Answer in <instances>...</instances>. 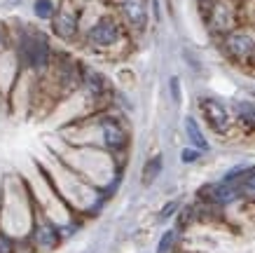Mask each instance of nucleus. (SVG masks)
<instances>
[{
  "label": "nucleus",
  "instance_id": "obj_1",
  "mask_svg": "<svg viewBox=\"0 0 255 253\" xmlns=\"http://www.w3.org/2000/svg\"><path fill=\"white\" fill-rule=\"evenodd\" d=\"M21 56L31 68H35V70L45 68L47 59H49V45H47V40L42 35H35V33H26L21 40Z\"/></svg>",
  "mask_w": 255,
  "mask_h": 253
},
{
  "label": "nucleus",
  "instance_id": "obj_2",
  "mask_svg": "<svg viewBox=\"0 0 255 253\" xmlns=\"http://www.w3.org/2000/svg\"><path fill=\"white\" fill-rule=\"evenodd\" d=\"M87 40L94 47H113L120 40V26H117V21L113 16H101L99 21L89 28Z\"/></svg>",
  "mask_w": 255,
  "mask_h": 253
},
{
  "label": "nucleus",
  "instance_id": "obj_3",
  "mask_svg": "<svg viewBox=\"0 0 255 253\" xmlns=\"http://www.w3.org/2000/svg\"><path fill=\"white\" fill-rule=\"evenodd\" d=\"M225 52L232 59H251L255 52V33L230 31L225 35Z\"/></svg>",
  "mask_w": 255,
  "mask_h": 253
},
{
  "label": "nucleus",
  "instance_id": "obj_4",
  "mask_svg": "<svg viewBox=\"0 0 255 253\" xmlns=\"http://www.w3.org/2000/svg\"><path fill=\"white\" fill-rule=\"evenodd\" d=\"M199 108L204 117H206V122L213 131L218 134H225V131L230 129V113H227V108L216 99H201L199 101Z\"/></svg>",
  "mask_w": 255,
  "mask_h": 253
},
{
  "label": "nucleus",
  "instance_id": "obj_5",
  "mask_svg": "<svg viewBox=\"0 0 255 253\" xmlns=\"http://www.w3.org/2000/svg\"><path fill=\"white\" fill-rule=\"evenodd\" d=\"M206 19H209L213 31L227 35V33L232 31V23H234V7L227 2V0H216Z\"/></svg>",
  "mask_w": 255,
  "mask_h": 253
},
{
  "label": "nucleus",
  "instance_id": "obj_6",
  "mask_svg": "<svg viewBox=\"0 0 255 253\" xmlns=\"http://www.w3.org/2000/svg\"><path fill=\"white\" fill-rule=\"evenodd\" d=\"M122 14H124V19L129 21L131 28L143 31V28H145V23H147L145 0H124L122 2Z\"/></svg>",
  "mask_w": 255,
  "mask_h": 253
},
{
  "label": "nucleus",
  "instance_id": "obj_7",
  "mask_svg": "<svg viewBox=\"0 0 255 253\" xmlns=\"http://www.w3.org/2000/svg\"><path fill=\"white\" fill-rule=\"evenodd\" d=\"M204 195H206L211 202H216V204H230V202H234L241 195V188H237L234 183H225L223 181V183H218V185L204 188Z\"/></svg>",
  "mask_w": 255,
  "mask_h": 253
},
{
  "label": "nucleus",
  "instance_id": "obj_8",
  "mask_svg": "<svg viewBox=\"0 0 255 253\" xmlns=\"http://www.w3.org/2000/svg\"><path fill=\"white\" fill-rule=\"evenodd\" d=\"M127 129L117 120H103V141L106 146L117 150V148H124L127 146Z\"/></svg>",
  "mask_w": 255,
  "mask_h": 253
},
{
  "label": "nucleus",
  "instance_id": "obj_9",
  "mask_svg": "<svg viewBox=\"0 0 255 253\" xmlns=\"http://www.w3.org/2000/svg\"><path fill=\"white\" fill-rule=\"evenodd\" d=\"M54 31L66 40H70L75 35V31H78V16H75L73 9H68V7L59 9V14L54 19Z\"/></svg>",
  "mask_w": 255,
  "mask_h": 253
},
{
  "label": "nucleus",
  "instance_id": "obj_10",
  "mask_svg": "<svg viewBox=\"0 0 255 253\" xmlns=\"http://www.w3.org/2000/svg\"><path fill=\"white\" fill-rule=\"evenodd\" d=\"M185 134L187 138H190V146L197 148V150H209V141H206V136H204V131H201V127L197 124V120L194 117H185Z\"/></svg>",
  "mask_w": 255,
  "mask_h": 253
},
{
  "label": "nucleus",
  "instance_id": "obj_11",
  "mask_svg": "<svg viewBox=\"0 0 255 253\" xmlns=\"http://www.w3.org/2000/svg\"><path fill=\"white\" fill-rule=\"evenodd\" d=\"M159 171H162V157L157 155V157H152V160L145 164V169H143V185L152 183V181L159 176Z\"/></svg>",
  "mask_w": 255,
  "mask_h": 253
},
{
  "label": "nucleus",
  "instance_id": "obj_12",
  "mask_svg": "<svg viewBox=\"0 0 255 253\" xmlns=\"http://www.w3.org/2000/svg\"><path fill=\"white\" fill-rule=\"evenodd\" d=\"M85 87L92 94L99 96V94L103 92V77H101L96 70H85Z\"/></svg>",
  "mask_w": 255,
  "mask_h": 253
},
{
  "label": "nucleus",
  "instance_id": "obj_13",
  "mask_svg": "<svg viewBox=\"0 0 255 253\" xmlns=\"http://www.w3.org/2000/svg\"><path fill=\"white\" fill-rule=\"evenodd\" d=\"M38 244L47 246V249H52V246L56 244L54 228H49V225H40V228H38Z\"/></svg>",
  "mask_w": 255,
  "mask_h": 253
},
{
  "label": "nucleus",
  "instance_id": "obj_14",
  "mask_svg": "<svg viewBox=\"0 0 255 253\" xmlns=\"http://www.w3.org/2000/svg\"><path fill=\"white\" fill-rule=\"evenodd\" d=\"M35 14H38L40 19L54 16V2H52V0H35Z\"/></svg>",
  "mask_w": 255,
  "mask_h": 253
},
{
  "label": "nucleus",
  "instance_id": "obj_15",
  "mask_svg": "<svg viewBox=\"0 0 255 253\" xmlns=\"http://www.w3.org/2000/svg\"><path fill=\"white\" fill-rule=\"evenodd\" d=\"M239 188L246 195H251V197H255V167L253 169H248V174L244 176V181L239 183Z\"/></svg>",
  "mask_w": 255,
  "mask_h": 253
},
{
  "label": "nucleus",
  "instance_id": "obj_16",
  "mask_svg": "<svg viewBox=\"0 0 255 253\" xmlns=\"http://www.w3.org/2000/svg\"><path fill=\"white\" fill-rule=\"evenodd\" d=\"M173 242H176V232L173 230L164 232L162 239H159V244H157V253H169L171 246H173Z\"/></svg>",
  "mask_w": 255,
  "mask_h": 253
},
{
  "label": "nucleus",
  "instance_id": "obj_17",
  "mask_svg": "<svg viewBox=\"0 0 255 253\" xmlns=\"http://www.w3.org/2000/svg\"><path fill=\"white\" fill-rule=\"evenodd\" d=\"M239 113L244 115V120H255V106L253 103H239Z\"/></svg>",
  "mask_w": 255,
  "mask_h": 253
},
{
  "label": "nucleus",
  "instance_id": "obj_18",
  "mask_svg": "<svg viewBox=\"0 0 255 253\" xmlns=\"http://www.w3.org/2000/svg\"><path fill=\"white\" fill-rule=\"evenodd\" d=\"M199 153H201V150H197V148H185V150H183V155H180V160L187 162V164H190V162H197V160H199Z\"/></svg>",
  "mask_w": 255,
  "mask_h": 253
},
{
  "label": "nucleus",
  "instance_id": "obj_19",
  "mask_svg": "<svg viewBox=\"0 0 255 253\" xmlns=\"http://www.w3.org/2000/svg\"><path fill=\"white\" fill-rule=\"evenodd\" d=\"M169 84H171V96H173V101H176V103H180V80L173 75Z\"/></svg>",
  "mask_w": 255,
  "mask_h": 253
},
{
  "label": "nucleus",
  "instance_id": "obj_20",
  "mask_svg": "<svg viewBox=\"0 0 255 253\" xmlns=\"http://www.w3.org/2000/svg\"><path fill=\"white\" fill-rule=\"evenodd\" d=\"M176 209H178V202H169V204L164 207V211H162V218H169L171 214H176Z\"/></svg>",
  "mask_w": 255,
  "mask_h": 253
},
{
  "label": "nucleus",
  "instance_id": "obj_21",
  "mask_svg": "<svg viewBox=\"0 0 255 253\" xmlns=\"http://www.w3.org/2000/svg\"><path fill=\"white\" fill-rule=\"evenodd\" d=\"M0 253H12V242L7 237H0Z\"/></svg>",
  "mask_w": 255,
  "mask_h": 253
},
{
  "label": "nucleus",
  "instance_id": "obj_22",
  "mask_svg": "<svg viewBox=\"0 0 255 253\" xmlns=\"http://www.w3.org/2000/svg\"><path fill=\"white\" fill-rule=\"evenodd\" d=\"M251 61H253V66H255V52H253V56H251Z\"/></svg>",
  "mask_w": 255,
  "mask_h": 253
}]
</instances>
